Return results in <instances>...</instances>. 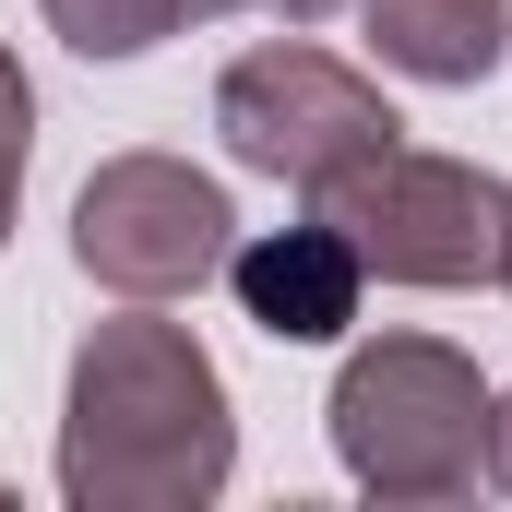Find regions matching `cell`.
Segmentation results:
<instances>
[{"mask_svg":"<svg viewBox=\"0 0 512 512\" xmlns=\"http://www.w3.org/2000/svg\"><path fill=\"white\" fill-rule=\"evenodd\" d=\"M334 453L370 501H453L489 477V382L441 334H382L334 382Z\"/></svg>","mask_w":512,"mask_h":512,"instance_id":"2","label":"cell"},{"mask_svg":"<svg viewBox=\"0 0 512 512\" xmlns=\"http://www.w3.org/2000/svg\"><path fill=\"white\" fill-rule=\"evenodd\" d=\"M227 286H239V310H251L274 346H334L346 322H358V251L322 227V215H298V227H262L227 251Z\"/></svg>","mask_w":512,"mask_h":512,"instance_id":"6","label":"cell"},{"mask_svg":"<svg viewBox=\"0 0 512 512\" xmlns=\"http://www.w3.org/2000/svg\"><path fill=\"white\" fill-rule=\"evenodd\" d=\"M48 24H60V48H84V60H143L167 24H179V0H36Z\"/></svg>","mask_w":512,"mask_h":512,"instance_id":"8","label":"cell"},{"mask_svg":"<svg viewBox=\"0 0 512 512\" xmlns=\"http://www.w3.org/2000/svg\"><path fill=\"white\" fill-rule=\"evenodd\" d=\"M227 191L191 167V155H108L72 203V262L108 286V298H191L203 274H227Z\"/></svg>","mask_w":512,"mask_h":512,"instance_id":"5","label":"cell"},{"mask_svg":"<svg viewBox=\"0 0 512 512\" xmlns=\"http://www.w3.org/2000/svg\"><path fill=\"white\" fill-rule=\"evenodd\" d=\"M370 60L405 84H489L512 36V0H358Z\"/></svg>","mask_w":512,"mask_h":512,"instance_id":"7","label":"cell"},{"mask_svg":"<svg viewBox=\"0 0 512 512\" xmlns=\"http://www.w3.org/2000/svg\"><path fill=\"white\" fill-rule=\"evenodd\" d=\"M215 12H251V0H179V24H215Z\"/></svg>","mask_w":512,"mask_h":512,"instance_id":"12","label":"cell"},{"mask_svg":"<svg viewBox=\"0 0 512 512\" xmlns=\"http://www.w3.org/2000/svg\"><path fill=\"white\" fill-rule=\"evenodd\" d=\"M262 12H286V24H322V12H346V0H262Z\"/></svg>","mask_w":512,"mask_h":512,"instance_id":"11","label":"cell"},{"mask_svg":"<svg viewBox=\"0 0 512 512\" xmlns=\"http://www.w3.org/2000/svg\"><path fill=\"white\" fill-rule=\"evenodd\" d=\"M310 215L382 286H501V251H512V191L489 167L417 155V143H382L346 179H322Z\"/></svg>","mask_w":512,"mask_h":512,"instance_id":"3","label":"cell"},{"mask_svg":"<svg viewBox=\"0 0 512 512\" xmlns=\"http://www.w3.org/2000/svg\"><path fill=\"white\" fill-rule=\"evenodd\" d=\"M239 465L215 358L131 298L72 346V417H60V489L84 512H203Z\"/></svg>","mask_w":512,"mask_h":512,"instance_id":"1","label":"cell"},{"mask_svg":"<svg viewBox=\"0 0 512 512\" xmlns=\"http://www.w3.org/2000/svg\"><path fill=\"white\" fill-rule=\"evenodd\" d=\"M215 131H227V155H239L251 179H286L298 203H310L322 179H346L358 155L405 143V120L382 108V84L346 72V60H322V48H298V36L227 60V84H215Z\"/></svg>","mask_w":512,"mask_h":512,"instance_id":"4","label":"cell"},{"mask_svg":"<svg viewBox=\"0 0 512 512\" xmlns=\"http://www.w3.org/2000/svg\"><path fill=\"white\" fill-rule=\"evenodd\" d=\"M489 477H501V489H512V393H501V405H489Z\"/></svg>","mask_w":512,"mask_h":512,"instance_id":"10","label":"cell"},{"mask_svg":"<svg viewBox=\"0 0 512 512\" xmlns=\"http://www.w3.org/2000/svg\"><path fill=\"white\" fill-rule=\"evenodd\" d=\"M501 286H512V251H501Z\"/></svg>","mask_w":512,"mask_h":512,"instance_id":"13","label":"cell"},{"mask_svg":"<svg viewBox=\"0 0 512 512\" xmlns=\"http://www.w3.org/2000/svg\"><path fill=\"white\" fill-rule=\"evenodd\" d=\"M24 155H36V84L0 48V239H12V203H24Z\"/></svg>","mask_w":512,"mask_h":512,"instance_id":"9","label":"cell"}]
</instances>
